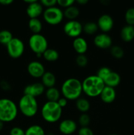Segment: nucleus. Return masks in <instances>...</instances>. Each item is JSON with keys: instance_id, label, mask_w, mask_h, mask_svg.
I'll use <instances>...</instances> for the list:
<instances>
[{"instance_id": "1", "label": "nucleus", "mask_w": 134, "mask_h": 135, "mask_svg": "<svg viewBox=\"0 0 134 135\" xmlns=\"http://www.w3.org/2000/svg\"><path fill=\"white\" fill-rule=\"evenodd\" d=\"M81 83L83 92L91 98L99 96L105 86L103 80L97 75H91L87 76Z\"/></svg>"}, {"instance_id": "2", "label": "nucleus", "mask_w": 134, "mask_h": 135, "mask_svg": "<svg viewBox=\"0 0 134 135\" xmlns=\"http://www.w3.org/2000/svg\"><path fill=\"white\" fill-rule=\"evenodd\" d=\"M63 97L67 100H78L83 92L82 83L76 78H70L63 83L61 86Z\"/></svg>"}, {"instance_id": "3", "label": "nucleus", "mask_w": 134, "mask_h": 135, "mask_svg": "<svg viewBox=\"0 0 134 135\" xmlns=\"http://www.w3.org/2000/svg\"><path fill=\"white\" fill-rule=\"evenodd\" d=\"M18 115V107L9 98L0 99V121L3 123L11 122Z\"/></svg>"}, {"instance_id": "4", "label": "nucleus", "mask_w": 134, "mask_h": 135, "mask_svg": "<svg viewBox=\"0 0 134 135\" xmlns=\"http://www.w3.org/2000/svg\"><path fill=\"white\" fill-rule=\"evenodd\" d=\"M42 116L47 123H54L60 119L63 109L59 106L57 102H49L45 103L42 108Z\"/></svg>"}, {"instance_id": "5", "label": "nucleus", "mask_w": 134, "mask_h": 135, "mask_svg": "<svg viewBox=\"0 0 134 135\" xmlns=\"http://www.w3.org/2000/svg\"><path fill=\"white\" fill-rule=\"evenodd\" d=\"M18 109L26 117H34L38 111V104L36 98L28 95H23L18 102Z\"/></svg>"}, {"instance_id": "6", "label": "nucleus", "mask_w": 134, "mask_h": 135, "mask_svg": "<svg viewBox=\"0 0 134 135\" xmlns=\"http://www.w3.org/2000/svg\"><path fill=\"white\" fill-rule=\"evenodd\" d=\"M29 47L36 55H43L48 49V42L44 36L41 34H32L29 38Z\"/></svg>"}, {"instance_id": "7", "label": "nucleus", "mask_w": 134, "mask_h": 135, "mask_svg": "<svg viewBox=\"0 0 134 135\" xmlns=\"http://www.w3.org/2000/svg\"><path fill=\"white\" fill-rule=\"evenodd\" d=\"M43 17L45 21L49 25H56L63 21L64 14L60 8L55 6L46 9L43 11Z\"/></svg>"}, {"instance_id": "8", "label": "nucleus", "mask_w": 134, "mask_h": 135, "mask_svg": "<svg viewBox=\"0 0 134 135\" xmlns=\"http://www.w3.org/2000/svg\"><path fill=\"white\" fill-rule=\"evenodd\" d=\"M7 51L11 57L18 59L20 57L24 51L23 42L18 38H13L6 46Z\"/></svg>"}, {"instance_id": "9", "label": "nucleus", "mask_w": 134, "mask_h": 135, "mask_svg": "<svg viewBox=\"0 0 134 135\" xmlns=\"http://www.w3.org/2000/svg\"><path fill=\"white\" fill-rule=\"evenodd\" d=\"M64 33L71 38H78L83 32V26L78 21H69L64 25L63 28Z\"/></svg>"}, {"instance_id": "10", "label": "nucleus", "mask_w": 134, "mask_h": 135, "mask_svg": "<svg viewBox=\"0 0 134 135\" xmlns=\"http://www.w3.org/2000/svg\"><path fill=\"white\" fill-rule=\"evenodd\" d=\"M97 24L99 29H100L102 33H106L112 29L114 26V20L109 15L103 14L98 18Z\"/></svg>"}, {"instance_id": "11", "label": "nucleus", "mask_w": 134, "mask_h": 135, "mask_svg": "<svg viewBox=\"0 0 134 135\" xmlns=\"http://www.w3.org/2000/svg\"><path fill=\"white\" fill-rule=\"evenodd\" d=\"M27 71L29 75L34 78H42L45 73L44 66L38 61L30 62L28 65Z\"/></svg>"}, {"instance_id": "12", "label": "nucleus", "mask_w": 134, "mask_h": 135, "mask_svg": "<svg viewBox=\"0 0 134 135\" xmlns=\"http://www.w3.org/2000/svg\"><path fill=\"white\" fill-rule=\"evenodd\" d=\"M45 91V86L42 83H35L27 85L24 89V95H28L36 98L43 94Z\"/></svg>"}, {"instance_id": "13", "label": "nucleus", "mask_w": 134, "mask_h": 135, "mask_svg": "<svg viewBox=\"0 0 134 135\" xmlns=\"http://www.w3.org/2000/svg\"><path fill=\"white\" fill-rule=\"evenodd\" d=\"M93 42L96 47L102 50H106L111 47L112 41L111 37L109 34L106 33H101L95 37Z\"/></svg>"}, {"instance_id": "14", "label": "nucleus", "mask_w": 134, "mask_h": 135, "mask_svg": "<svg viewBox=\"0 0 134 135\" xmlns=\"http://www.w3.org/2000/svg\"><path fill=\"white\" fill-rule=\"evenodd\" d=\"M59 131L63 134L70 135L74 133L77 129V124L74 120L64 119L60 123L59 126Z\"/></svg>"}, {"instance_id": "15", "label": "nucleus", "mask_w": 134, "mask_h": 135, "mask_svg": "<svg viewBox=\"0 0 134 135\" xmlns=\"http://www.w3.org/2000/svg\"><path fill=\"white\" fill-rule=\"evenodd\" d=\"M43 13V6L37 1L28 5L26 8V14L30 18H38Z\"/></svg>"}, {"instance_id": "16", "label": "nucleus", "mask_w": 134, "mask_h": 135, "mask_svg": "<svg viewBox=\"0 0 134 135\" xmlns=\"http://www.w3.org/2000/svg\"><path fill=\"white\" fill-rule=\"evenodd\" d=\"M99 96L101 100L104 103L110 104L115 100L116 97V91L114 88L105 86Z\"/></svg>"}, {"instance_id": "17", "label": "nucleus", "mask_w": 134, "mask_h": 135, "mask_svg": "<svg viewBox=\"0 0 134 135\" xmlns=\"http://www.w3.org/2000/svg\"><path fill=\"white\" fill-rule=\"evenodd\" d=\"M121 81V78L119 74L116 72L111 71L103 80L105 85L106 86L115 88L118 86Z\"/></svg>"}, {"instance_id": "18", "label": "nucleus", "mask_w": 134, "mask_h": 135, "mask_svg": "<svg viewBox=\"0 0 134 135\" xmlns=\"http://www.w3.org/2000/svg\"><path fill=\"white\" fill-rule=\"evenodd\" d=\"M72 45L74 50L78 55H84L88 49V45L86 40L81 37L74 38Z\"/></svg>"}, {"instance_id": "19", "label": "nucleus", "mask_w": 134, "mask_h": 135, "mask_svg": "<svg viewBox=\"0 0 134 135\" xmlns=\"http://www.w3.org/2000/svg\"><path fill=\"white\" fill-rule=\"evenodd\" d=\"M120 37L123 41L129 42L134 39V26L126 25L120 31Z\"/></svg>"}, {"instance_id": "20", "label": "nucleus", "mask_w": 134, "mask_h": 135, "mask_svg": "<svg viewBox=\"0 0 134 135\" xmlns=\"http://www.w3.org/2000/svg\"><path fill=\"white\" fill-rule=\"evenodd\" d=\"M42 83L45 88H52L54 87L56 83V77L53 73L46 71L42 77Z\"/></svg>"}, {"instance_id": "21", "label": "nucleus", "mask_w": 134, "mask_h": 135, "mask_svg": "<svg viewBox=\"0 0 134 135\" xmlns=\"http://www.w3.org/2000/svg\"><path fill=\"white\" fill-rule=\"evenodd\" d=\"M28 27L33 34H40L42 30V23L39 18H30L28 21Z\"/></svg>"}, {"instance_id": "22", "label": "nucleus", "mask_w": 134, "mask_h": 135, "mask_svg": "<svg viewBox=\"0 0 134 135\" xmlns=\"http://www.w3.org/2000/svg\"><path fill=\"white\" fill-rule=\"evenodd\" d=\"M63 14H64V17H66L70 21H74L79 16L80 11L76 6L72 5L65 9L64 11L63 12Z\"/></svg>"}, {"instance_id": "23", "label": "nucleus", "mask_w": 134, "mask_h": 135, "mask_svg": "<svg viewBox=\"0 0 134 135\" xmlns=\"http://www.w3.org/2000/svg\"><path fill=\"white\" fill-rule=\"evenodd\" d=\"M45 97L49 102H57L60 98V92L55 87L47 88L45 92Z\"/></svg>"}, {"instance_id": "24", "label": "nucleus", "mask_w": 134, "mask_h": 135, "mask_svg": "<svg viewBox=\"0 0 134 135\" xmlns=\"http://www.w3.org/2000/svg\"><path fill=\"white\" fill-rule=\"evenodd\" d=\"M76 105L77 109L82 113H86L90 108V103L85 98H79L76 100Z\"/></svg>"}, {"instance_id": "25", "label": "nucleus", "mask_w": 134, "mask_h": 135, "mask_svg": "<svg viewBox=\"0 0 134 135\" xmlns=\"http://www.w3.org/2000/svg\"><path fill=\"white\" fill-rule=\"evenodd\" d=\"M42 56L47 61L53 62L59 59V54L56 50H54V49L48 48L44 51Z\"/></svg>"}, {"instance_id": "26", "label": "nucleus", "mask_w": 134, "mask_h": 135, "mask_svg": "<svg viewBox=\"0 0 134 135\" xmlns=\"http://www.w3.org/2000/svg\"><path fill=\"white\" fill-rule=\"evenodd\" d=\"M25 135H45L44 129L39 125H33L25 131Z\"/></svg>"}, {"instance_id": "27", "label": "nucleus", "mask_w": 134, "mask_h": 135, "mask_svg": "<svg viewBox=\"0 0 134 135\" xmlns=\"http://www.w3.org/2000/svg\"><path fill=\"white\" fill-rule=\"evenodd\" d=\"M14 37L9 30H2L0 31V44L3 45H7L10 42Z\"/></svg>"}, {"instance_id": "28", "label": "nucleus", "mask_w": 134, "mask_h": 135, "mask_svg": "<svg viewBox=\"0 0 134 135\" xmlns=\"http://www.w3.org/2000/svg\"><path fill=\"white\" fill-rule=\"evenodd\" d=\"M99 28L97 24L93 22H88L83 26V31L87 34L92 35L97 32Z\"/></svg>"}, {"instance_id": "29", "label": "nucleus", "mask_w": 134, "mask_h": 135, "mask_svg": "<svg viewBox=\"0 0 134 135\" xmlns=\"http://www.w3.org/2000/svg\"><path fill=\"white\" fill-rule=\"evenodd\" d=\"M110 54L116 59H121L124 55V51L120 46H114L110 49Z\"/></svg>"}, {"instance_id": "30", "label": "nucleus", "mask_w": 134, "mask_h": 135, "mask_svg": "<svg viewBox=\"0 0 134 135\" xmlns=\"http://www.w3.org/2000/svg\"><path fill=\"white\" fill-rule=\"evenodd\" d=\"M125 20L127 25L134 26V8H129L125 13Z\"/></svg>"}, {"instance_id": "31", "label": "nucleus", "mask_w": 134, "mask_h": 135, "mask_svg": "<svg viewBox=\"0 0 134 135\" xmlns=\"http://www.w3.org/2000/svg\"><path fill=\"white\" fill-rule=\"evenodd\" d=\"M90 117L89 115L87 113H82L81 115L79 117L78 122L79 124L81 125V127H88V125L90 123Z\"/></svg>"}, {"instance_id": "32", "label": "nucleus", "mask_w": 134, "mask_h": 135, "mask_svg": "<svg viewBox=\"0 0 134 135\" xmlns=\"http://www.w3.org/2000/svg\"><path fill=\"white\" fill-rule=\"evenodd\" d=\"M111 71H112L110 70V69L109 68V67H101V68L97 71V75H96L103 80L104 79H105V77H106Z\"/></svg>"}, {"instance_id": "33", "label": "nucleus", "mask_w": 134, "mask_h": 135, "mask_svg": "<svg viewBox=\"0 0 134 135\" xmlns=\"http://www.w3.org/2000/svg\"><path fill=\"white\" fill-rule=\"evenodd\" d=\"M76 63L79 67H84L87 65L88 59L85 55H78L76 59Z\"/></svg>"}, {"instance_id": "34", "label": "nucleus", "mask_w": 134, "mask_h": 135, "mask_svg": "<svg viewBox=\"0 0 134 135\" xmlns=\"http://www.w3.org/2000/svg\"><path fill=\"white\" fill-rule=\"evenodd\" d=\"M75 1L74 0H57V5L65 9L74 5Z\"/></svg>"}, {"instance_id": "35", "label": "nucleus", "mask_w": 134, "mask_h": 135, "mask_svg": "<svg viewBox=\"0 0 134 135\" xmlns=\"http://www.w3.org/2000/svg\"><path fill=\"white\" fill-rule=\"evenodd\" d=\"M40 3L43 7H45L47 8H51L53 7H55L57 4V0H42Z\"/></svg>"}, {"instance_id": "36", "label": "nucleus", "mask_w": 134, "mask_h": 135, "mask_svg": "<svg viewBox=\"0 0 134 135\" xmlns=\"http://www.w3.org/2000/svg\"><path fill=\"white\" fill-rule=\"evenodd\" d=\"M10 135H25V131L20 127H14L11 129L9 132Z\"/></svg>"}, {"instance_id": "37", "label": "nucleus", "mask_w": 134, "mask_h": 135, "mask_svg": "<svg viewBox=\"0 0 134 135\" xmlns=\"http://www.w3.org/2000/svg\"><path fill=\"white\" fill-rule=\"evenodd\" d=\"M78 135H94L93 131L88 127H81L78 131Z\"/></svg>"}, {"instance_id": "38", "label": "nucleus", "mask_w": 134, "mask_h": 135, "mask_svg": "<svg viewBox=\"0 0 134 135\" xmlns=\"http://www.w3.org/2000/svg\"><path fill=\"white\" fill-rule=\"evenodd\" d=\"M57 103L59 105V106L60 107V108L63 109V108H64V107L66 106L67 104H68V100L67 99H66L65 98H59V100L57 101Z\"/></svg>"}, {"instance_id": "39", "label": "nucleus", "mask_w": 134, "mask_h": 135, "mask_svg": "<svg viewBox=\"0 0 134 135\" xmlns=\"http://www.w3.org/2000/svg\"><path fill=\"white\" fill-rule=\"evenodd\" d=\"M13 3V0H0V4L2 5H10Z\"/></svg>"}, {"instance_id": "40", "label": "nucleus", "mask_w": 134, "mask_h": 135, "mask_svg": "<svg viewBox=\"0 0 134 135\" xmlns=\"http://www.w3.org/2000/svg\"><path fill=\"white\" fill-rule=\"evenodd\" d=\"M76 3H78L79 5H84L85 4H87L88 3L87 0H78L76 1Z\"/></svg>"}, {"instance_id": "41", "label": "nucleus", "mask_w": 134, "mask_h": 135, "mask_svg": "<svg viewBox=\"0 0 134 135\" xmlns=\"http://www.w3.org/2000/svg\"><path fill=\"white\" fill-rule=\"evenodd\" d=\"M3 126H4V123L0 121V131H2V129H3Z\"/></svg>"}, {"instance_id": "42", "label": "nucleus", "mask_w": 134, "mask_h": 135, "mask_svg": "<svg viewBox=\"0 0 134 135\" xmlns=\"http://www.w3.org/2000/svg\"><path fill=\"white\" fill-rule=\"evenodd\" d=\"M45 135H54V134H53V133H48V134H45Z\"/></svg>"}, {"instance_id": "43", "label": "nucleus", "mask_w": 134, "mask_h": 135, "mask_svg": "<svg viewBox=\"0 0 134 135\" xmlns=\"http://www.w3.org/2000/svg\"><path fill=\"white\" fill-rule=\"evenodd\" d=\"M110 135H118V134H110Z\"/></svg>"}]
</instances>
